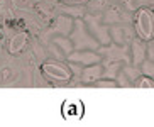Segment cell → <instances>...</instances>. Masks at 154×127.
Wrapping results in <instances>:
<instances>
[{"mask_svg":"<svg viewBox=\"0 0 154 127\" xmlns=\"http://www.w3.org/2000/svg\"><path fill=\"white\" fill-rule=\"evenodd\" d=\"M39 70H41L42 76L53 85H66L73 78L71 68L61 61H44Z\"/></svg>","mask_w":154,"mask_h":127,"instance_id":"1","label":"cell"},{"mask_svg":"<svg viewBox=\"0 0 154 127\" xmlns=\"http://www.w3.org/2000/svg\"><path fill=\"white\" fill-rule=\"evenodd\" d=\"M134 31L140 41L149 42L154 39V12L147 7H140L134 14Z\"/></svg>","mask_w":154,"mask_h":127,"instance_id":"2","label":"cell"},{"mask_svg":"<svg viewBox=\"0 0 154 127\" xmlns=\"http://www.w3.org/2000/svg\"><path fill=\"white\" fill-rule=\"evenodd\" d=\"M29 46V32H17L15 36H12V39L9 41V46H7V49H9L10 54H22L24 51L27 49Z\"/></svg>","mask_w":154,"mask_h":127,"instance_id":"3","label":"cell"},{"mask_svg":"<svg viewBox=\"0 0 154 127\" xmlns=\"http://www.w3.org/2000/svg\"><path fill=\"white\" fill-rule=\"evenodd\" d=\"M61 113L64 119H82L83 117V104L82 102H64L61 107Z\"/></svg>","mask_w":154,"mask_h":127,"instance_id":"4","label":"cell"},{"mask_svg":"<svg viewBox=\"0 0 154 127\" xmlns=\"http://www.w3.org/2000/svg\"><path fill=\"white\" fill-rule=\"evenodd\" d=\"M134 86H137V88H154V80L147 75H140L137 80H134Z\"/></svg>","mask_w":154,"mask_h":127,"instance_id":"5","label":"cell"},{"mask_svg":"<svg viewBox=\"0 0 154 127\" xmlns=\"http://www.w3.org/2000/svg\"><path fill=\"white\" fill-rule=\"evenodd\" d=\"M63 5H82L85 4V2H88V0H59Z\"/></svg>","mask_w":154,"mask_h":127,"instance_id":"6","label":"cell"}]
</instances>
